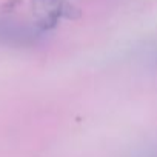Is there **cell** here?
Returning <instances> with one entry per match:
<instances>
[{"instance_id":"cell-1","label":"cell","mask_w":157,"mask_h":157,"mask_svg":"<svg viewBox=\"0 0 157 157\" xmlns=\"http://www.w3.org/2000/svg\"><path fill=\"white\" fill-rule=\"evenodd\" d=\"M31 6L36 26L42 31L56 28L62 19L80 17V11L66 0H33Z\"/></svg>"}]
</instances>
